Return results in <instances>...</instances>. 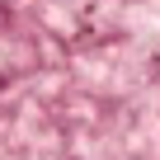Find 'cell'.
<instances>
[{
  "mask_svg": "<svg viewBox=\"0 0 160 160\" xmlns=\"http://www.w3.org/2000/svg\"><path fill=\"white\" fill-rule=\"evenodd\" d=\"M132 28H146V33H160V0H155V14H141V10H132Z\"/></svg>",
  "mask_w": 160,
  "mask_h": 160,
  "instance_id": "obj_1",
  "label": "cell"
}]
</instances>
